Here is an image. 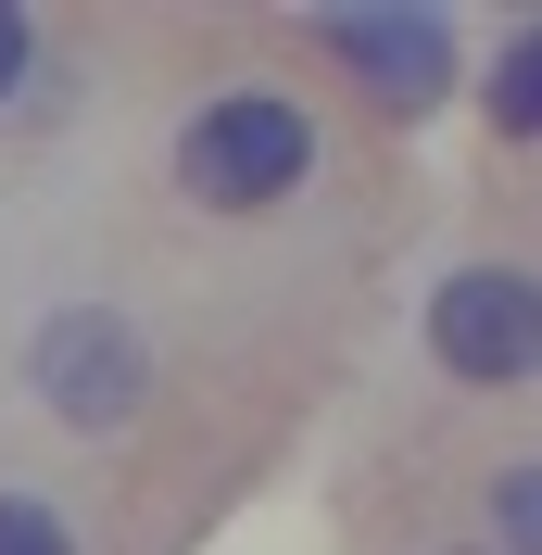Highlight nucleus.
<instances>
[{
    "mask_svg": "<svg viewBox=\"0 0 542 555\" xmlns=\"http://www.w3.org/2000/svg\"><path fill=\"white\" fill-rule=\"evenodd\" d=\"M315 177V114L291 89H228L177 127V190L203 215H266Z\"/></svg>",
    "mask_w": 542,
    "mask_h": 555,
    "instance_id": "1",
    "label": "nucleus"
},
{
    "mask_svg": "<svg viewBox=\"0 0 542 555\" xmlns=\"http://www.w3.org/2000/svg\"><path fill=\"white\" fill-rule=\"evenodd\" d=\"M26 379H38V404L64 416V429H114V416H139V391H152V341H139L114 304H64V315H38Z\"/></svg>",
    "mask_w": 542,
    "mask_h": 555,
    "instance_id": "2",
    "label": "nucleus"
},
{
    "mask_svg": "<svg viewBox=\"0 0 542 555\" xmlns=\"http://www.w3.org/2000/svg\"><path fill=\"white\" fill-rule=\"evenodd\" d=\"M429 353L454 366V379H479V391H517L542 366V291H530V266H454L429 291Z\"/></svg>",
    "mask_w": 542,
    "mask_h": 555,
    "instance_id": "3",
    "label": "nucleus"
},
{
    "mask_svg": "<svg viewBox=\"0 0 542 555\" xmlns=\"http://www.w3.org/2000/svg\"><path fill=\"white\" fill-rule=\"evenodd\" d=\"M315 38H328L391 114H429L441 89H454V26H441V13H378V0H353V13H315Z\"/></svg>",
    "mask_w": 542,
    "mask_h": 555,
    "instance_id": "4",
    "label": "nucleus"
},
{
    "mask_svg": "<svg viewBox=\"0 0 542 555\" xmlns=\"http://www.w3.org/2000/svg\"><path fill=\"white\" fill-rule=\"evenodd\" d=\"M492 127L505 139L542 127V26H505V51H492Z\"/></svg>",
    "mask_w": 542,
    "mask_h": 555,
    "instance_id": "5",
    "label": "nucleus"
},
{
    "mask_svg": "<svg viewBox=\"0 0 542 555\" xmlns=\"http://www.w3.org/2000/svg\"><path fill=\"white\" fill-rule=\"evenodd\" d=\"M542 543V467H505L492 480V555H530Z\"/></svg>",
    "mask_w": 542,
    "mask_h": 555,
    "instance_id": "6",
    "label": "nucleus"
},
{
    "mask_svg": "<svg viewBox=\"0 0 542 555\" xmlns=\"http://www.w3.org/2000/svg\"><path fill=\"white\" fill-rule=\"evenodd\" d=\"M0 555H76L64 505H38V492H0Z\"/></svg>",
    "mask_w": 542,
    "mask_h": 555,
    "instance_id": "7",
    "label": "nucleus"
},
{
    "mask_svg": "<svg viewBox=\"0 0 542 555\" xmlns=\"http://www.w3.org/2000/svg\"><path fill=\"white\" fill-rule=\"evenodd\" d=\"M26 76H38V26H26V13H13V0H0V102H13Z\"/></svg>",
    "mask_w": 542,
    "mask_h": 555,
    "instance_id": "8",
    "label": "nucleus"
}]
</instances>
